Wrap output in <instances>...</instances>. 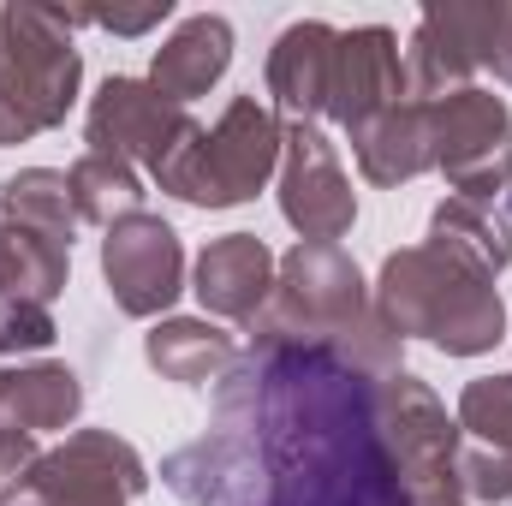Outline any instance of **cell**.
<instances>
[{
    "label": "cell",
    "mask_w": 512,
    "mask_h": 506,
    "mask_svg": "<svg viewBox=\"0 0 512 506\" xmlns=\"http://www.w3.org/2000/svg\"><path fill=\"white\" fill-rule=\"evenodd\" d=\"M215 429L251 447L268 506H411L376 429V376L334 352L251 340L215 381Z\"/></svg>",
    "instance_id": "1"
},
{
    "label": "cell",
    "mask_w": 512,
    "mask_h": 506,
    "mask_svg": "<svg viewBox=\"0 0 512 506\" xmlns=\"http://www.w3.org/2000/svg\"><path fill=\"white\" fill-rule=\"evenodd\" d=\"M251 340L274 346H310V352H334L340 364H352L358 376H399L405 364V340L393 334L358 274V262L340 245H292L274 268V298L251 322Z\"/></svg>",
    "instance_id": "2"
},
{
    "label": "cell",
    "mask_w": 512,
    "mask_h": 506,
    "mask_svg": "<svg viewBox=\"0 0 512 506\" xmlns=\"http://www.w3.org/2000/svg\"><path fill=\"white\" fill-rule=\"evenodd\" d=\"M370 298L399 340H429L447 358H483L507 340V304L495 280L429 245H405L387 256Z\"/></svg>",
    "instance_id": "3"
},
{
    "label": "cell",
    "mask_w": 512,
    "mask_h": 506,
    "mask_svg": "<svg viewBox=\"0 0 512 506\" xmlns=\"http://www.w3.org/2000/svg\"><path fill=\"white\" fill-rule=\"evenodd\" d=\"M90 24V6H6L0 12V143H30L36 131L66 126L84 60L72 30Z\"/></svg>",
    "instance_id": "4"
},
{
    "label": "cell",
    "mask_w": 512,
    "mask_h": 506,
    "mask_svg": "<svg viewBox=\"0 0 512 506\" xmlns=\"http://www.w3.org/2000/svg\"><path fill=\"white\" fill-rule=\"evenodd\" d=\"M280 114L256 96H233L215 126H191L149 173L167 197L191 209H239L280 173Z\"/></svg>",
    "instance_id": "5"
},
{
    "label": "cell",
    "mask_w": 512,
    "mask_h": 506,
    "mask_svg": "<svg viewBox=\"0 0 512 506\" xmlns=\"http://www.w3.org/2000/svg\"><path fill=\"white\" fill-rule=\"evenodd\" d=\"M429 167L447 173L453 197L501 203L512 191V114L495 90H453L429 102Z\"/></svg>",
    "instance_id": "6"
},
{
    "label": "cell",
    "mask_w": 512,
    "mask_h": 506,
    "mask_svg": "<svg viewBox=\"0 0 512 506\" xmlns=\"http://www.w3.org/2000/svg\"><path fill=\"white\" fill-rule=\"evenodd\" d=\"M376 429H382V453L405 489V501H423L435 489H453V465H459V417H447V405L423 387L417 376H387L376 381Z\"/></svg>",
    "instance_id": "7"
},
{
    "label": "cell",
    "mask_w": 512,
    "mask_h": 506,
    "mask_svg": "<svg viewBox=\"0 0 512 506\" xmlns=\"http://www.w3.org/2000/svg\"><path fill=\"white\" fill-rule=\"evenodd\" d=\"M280 215H286V227H298L304 245H334L358 221V191L322 126L280 131Z\"/></svg>",
    "instance_id": "8"
},
{
    "label": "cell",
    "mask_w": 512,
    "mask_h": 506,
    "mask_svg": "<svg viewBox=\"0 0 512 506\" xmlns=\"http://www.w3.org/2000/svg\"><path fill=\"white\" fill-rule=\"evenodd\" d=\"M143 489H149V465L114 429L66 435V447L42 453L30 477V501L42 506H131Z\"/></svg>",
    "instance_id": "9"
},
{
    "label": "cell",
    "mask_w": 512,
    "mask_h": 506,
    "mask_svg": "<svg viewBox=\"0 0 512 506\" xmlns=\"http://www.w3.org/2000/svg\"><path fill=\"white\" fill-rule=\"evenodd\" d=\"M102 280L126 316H167L185 292V245L161 215H126L102 239Z\"/></svg>",
    "instance_id": "10"
},
{
    "label": "cell",
    "mask_w": 512,
    "mask_h": 506,
    "mask_svg": "<svg viewBox=\"0 0 512 506\" xmlns=\"http://www.w3.org/2000/svg\"><path fill=\"white\" fill-rule=\"evenodd\" d=\"M197 126L179 102H167L149 78H108L84 114V137H90V155H114L126 167H161L167 149Z\"/></svg>",
    "instance_id": "11"
},
{
    "label": "cell",
    "mask_w": 512,
    "mask_h": 506,
    "mask_svg": "<svg viewBox=\"0 0 512 506\" xmlns=\"http://www.w3.org/2000/svg\"><path fill=\"white\" fill-rule=\"evenodd\" d=\"M411 102L405 84V48L387 24H358L340 30L334 42V78H328V120L340 131H358L387 108Z\"/></svg>",
    "instance_id": "12"
},
{
    "label": "cell",
    "mask_w": 512,
    "mask_h": 506,
    "mask_svg": "<svg viewBox=\"0 0 512 506\" xmlns=\"http://www.w3.org/2000/svg\"><path fill=\"white\" fill-rule=\"evenodd\" d=\"M274 268H280V256L268 251L256 233H227V239L203 245L197 274H191V292L209 310V322L251 328L256 316L268 310V298H274Z\"/></svg>",
    "instance_id": "13"
},
{
    "label": "cell",
    "mask_w": 512,
    "mask_h": 506,
    "mask_svg": "<svg viewBox=\"0 0 512 506\" xmlns=\"http://www.w3.org/2000/svg\"><path fill=\"white\" fill-rule=\"evenodd\" d=\"M334 42L340 30L322 18L286 24L268 48V96L286 126H316L328 120V78H334Z\"/></svg>",
    "instance_id": "14"
},
{
    "label": "cell",
    "mask_w": 512,
    "mask_h": 506,
    "mask_svg": "<svg viewBox=\"0 0 512 506\" xmlns=\"http://www.w3.org/2000/svg\"><path fill=\"white\" fill-rule=\"evenodd\" d=\"M477 78V6H429L405 48L411 102H441Z\"/></svg>",
    "instance_id": "15"
},
{
    "label": "cell",
    "mask_w": 512,
    "mask_h": 506,
    "mask_svg": "<svg viewBox=\"0 0 512 506\" xmlns=\"http://www.w3.org/2000/svg\"><path fill=\"white\" fill-rule=\"evenodd\" d=\"M233 66V24L221 12H197L185 18L161 48H155V66H149V84L167 96V102H197L209 96Z\"/></svg>",
    "instance_id": "16"
},
{
    "label": "cell",
    "mask_w": 512,
    "mask_h": 506,
    "mask_svg": "<svg viewBox=\"0 0 512 506\" xmlns=\"http://www.w3.org/2000/svg\"><path fill=\"white\" fill-rule=\"evenodd\" d=\"M84 411V381L66 364H0V429L18 435H48L78 423Z\"/></svg>",
    "instance_id": "17"
},
{
    "label": "cell",
    "mask_w": 512,
    "mask_h": 506,
    "mask_svg": "<svg viewBox=\"0 0 512 506\" xmlns=\"http://www.w3.org/2000/svg\"><path fill=\"white\" fill-rule=\"evenodd\" d=\"M346 137H352L358 173L370 185H405V179L429 173V102H399Z\"/></svg>",
    "instance_id": "18"
},
{
    "label": "cell",
    "mask_w": 512,
    "mask_h": 506,
    "mask_svg": "<svg viewBox=\"0 0 512 506\" xmlns=\"http://www.w3.org/2000/svg\"><path fill=\"white\" fill-rule=\"evenodd\" d=\"M143 358H149V370H161L179 387H203V381H221L233 370L239 346L209 316H167V322H155L143 334Z\"/></svg>",
    "instance_id": "19"
},
{
    "label": "cell",
    "mask_w": 512,
    "mask_h": 506,
    "mask_svg": "<svg viewBox=\"0 0 512 506\" xmlns=\"http://www.w3.org/2000/svg\"><path fill=\"white\" fill-rule=\"evenodd\" d=\"M423 245L441 251V256H453V262H465V268L483 274V280H495V274L512 262V221L495 209V203L447 197V203H435L429 239H423Z\"/></svg>",
    "instance_id": "20"
},
{
    "label": "cell",
    "mask_w": 512,
    "mask_h": 506,
    "mask_svg": "<svg viewBox=\"0 0 512 506\" xmlns=\"http://www.w3.org/2000/svg\"><path fill=\"white\" fill-rule=\"evenodd\" d=\"M0 221H6V227H24V233H36V239H54V245L72 251V239H78V209H72L66 173H54V167H24V173H12V179L0 185Z\"/></svg>",
    "instance_id": "21"
},
{
    "label": "cell",
    "mask_w": 512,
    "mask_h": 506,
    "mask_svg": "<svg viewBox=\"0 0 512 506\" xmlns=\"http://www.w3.org/2000/svg\"><path fill=\"white\" fill-rule=\"evenodd\" d=\"M72 251L54 239H36L24 227L0 221V298H30V304H54L66 292Z\"/></svg>",
    "instance_id": "22"
},
{
    "label": "cell",
    "mask_w": 512,
    "mask_h": 506,
    "mask_svg": "<svg viewBox=\"0 0 512 506\" xmlns=\"http://www.w3.org/2000/svg\"><path fill=\"white\" fill-rule=\"evenodd\" d=\"M66 185H72V209H78V221H90V227H114V221H126V215H143V179H137V167L126 161H114V155H78L72 167H66Z\"/></svg>",
    "instance_id": "23"
},
{
    "label": "cell",
    "mask_w": 512,
    "mask_h": 506,
    "mask_svg": "<svg viewBox=\"0 0 512 506\" xmlns=\"http://www.w3.org/2000/svg\"><path fill=\"white\" fill-rule=\"evenodd\" d=\"M459 435H477L483 447L495 453H512V370L507 376H483V381H465L459 393Z\"/></svg>",
    "instance_id": "24"
},
{
    "label": "cell",
    "mask_w": 512,
    "mask_h": 506,
    "mask_svg": "<svg viewBox=\"0 0 512 506\" xmlns=\"http://www.w3.org/2000/svg\"><path fill=\"white\" fill-rule=\"evenodd\" d=\"M453 489L477 506H501L512 501V453H495V447H459V465H453Z\"/></svg>",
    "instance_id": "25"
},
{
    "label": "cell",
    "mask_w": 512,
    "mask_h": 506,
    "mask_svg": "<svg viewBox=\"0 0 512 506\" xmlns=\"http://www.w3.org/2000/svg\"><path fill=\"white\" fill-rule=\"evenodd\" d=\"M54 316L48 304H30V298H0V358H18V352H48L54 346Z\"/></svg>",
    "instance_id": "26"
},
{
    "label": "cell",
    "mask_w": 512,
    "mask_h": 506,
    "mask_svg": "<svg viewBox=\"0 0 512 506\" xmlns=\"http://www.w3.org/2000/svg\"><path fill=\"white\" fill-rule=\"evenodd\" d=\"M477 72H495L501 84H512V0L477 6Z\"/></svg>",
    "instance_id": "27"
},
{
    "label": "cell",
    "mask_w": 512,
    "mask_h": 506,
    "mask_svg": "<svg viewBox=\"0 0 512 506\" xmlns=\"http://www.w3.org/2000/svg\"><path fill=\"white\" fill-rule=\"evenodd\" d=\"M42 465V447L36 435H18V429H0V506H18L30 495V477Z\"/></svg>",
    "instance_id": "28"
},
{
    "label": "cell",
    "mask_w": 512,
    "mask_h": 506,
    "mask_svg": "<svg viewBox=\"0 0 512 506\" xmlns=\"http://www.w3.org/2000/svg\"><path fill=\"white\" fill-rule=\"evenodd\" d=\"M173 18V0H149V6H131V12H108V6H90V24H102V30H114V36H143V30H155V24H167Z\"/></svg>",
    "instance_id": "29"
},
{
    "label": "cell",
    "mask_w": 512,
    "mask_h": 506,
    "mask_svg": "<svg viewBox=\"0 0 512 506\" xmlns=\"http://www.w3.org/2000/svg\"><path fill=\"white\" fill-rule=\"evenodd\" d=\"M411 506H471L459 489H435V495H423V501H411Z\"/></svg>",
    "instance_id": "30"
},
{
    "label": "cell",
    "mask_w": 512,
    "mask_h": 506,
    "mask_svg": "<svg viewBox=\"0 0 512 506\" xmlns=\"http://www.w3.org/2000/svg\"><path fill=\"white\" fill-rule=\"evenodd\" d=\"M18 506H42V501H18Z\"/></svg>",
    "instance_id": "31"
}]
</instances>
